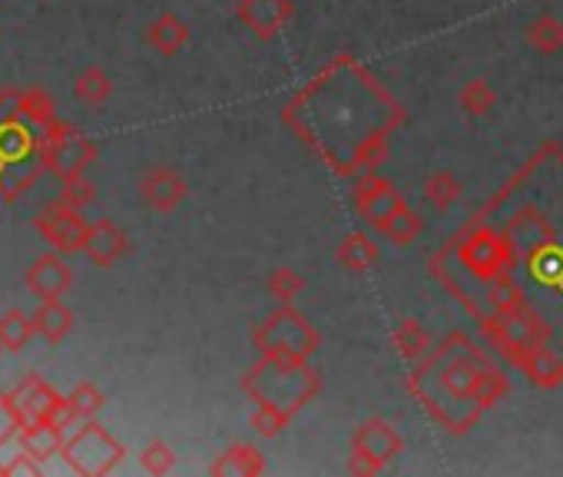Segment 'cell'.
<instances>
[{"instance_id": "cell-27", "label": "cell", "mask_w": 563, "mask_h": 477, "mask_svg": "<svg viewBox=\"0 0 563 477\" xmlns=\"http://www.w3.org/2000/svg\"><path fill=\"white\" fill-rule=\"evenodd\" d=\"M302 289H306V279L296 276L292 269H278V273L268 279V292H272L278 302H292Z\"/></svg>"}, {"instance_id": "cell-18", "label": "cell", "mask_w": 563, "mask_h": 477, "mask_svg": "<svg viewBox=\"0 0 563 477\" xmlns=\"http://www.w3.org/2000/svg\"><path fill=\"white\" fill-rule=\"evenodd\" d=\"M527 41H530V47H537L540 54H556V51L563 47V21L550 18V14L537 18V21L530 24V31H527Z\"/></svg>"}, {"instance_id": "cell-14", "label": "cell", "mask_w": 563, "mask_h": 477, "mask_svg": "<svg viewBox=\"0 0 563 477\" xmlns=\"http://www.w3.org/2000/svg\"><path fill=\"white\" fill-rule=\"evenodd\" d=\"M18 113L31 123H37L41 130H47L51 123H57V113H54V100L51 93H44L41 87H31L24 93H18Z\"/></svg>"}, {"instance_id": "cell-22", "label": "cell", "mask_w": 563, "mask_h": 477, "mask_svg": "<svg viewBox=\"0 0 563 477\" xmlns=\"http://www.w3.org/2000/svg\"><path fill=\"white\" fill-rule=\"evenodd\" d=\"M382 232L391 239L395 246H411V243H415V235L421 232V219H418L415 212H408V209H398V212L382 225Z\"/></svg>"}, {"instance_id": "cell-7", "label": "cell", "mask_w": 563, "mask_h": 477, "mask_svg": "<svg viewBox=\"0 0 563 477\" xmlns=\"http://www.w3.org/2000/svg\"><path fill=\"white\" fill-rule=\"evenodd\" d=\"M11 398H14V404L21 408V414H24V421H47L51 414H54V408L64 401L57 391H54V385H47L41 375H24L18 385H14V391H11Z\"/></svg>"}, {"instance_id": "cell-29", "label": "cell", "mask_w": 563, "mask_h": 477, "mask_svg": "<svg viewBox=\"0 0 563 477\" xmlns=\"http://www.w3.org/2000/svg\"><path fill=\"white\" fill-rule=\"evenodd\" d=\"M41 470H44V464H41L37 457H31L27 451H21L11 464H4V474H8V477H21V474H31V477H34V474H41Z\"/></svg>"}, {"instance_id": "cell-28", "label": "cell", "mask_w": 563, "mask_h": 477, "mask_svg": "<svg viewBox=\"0 0 563 477\" xmlns=\"http://www.w3.org/2000/svg\"><path fill=\"white\" fill-rule=\"evenodd\" d=\"M286 418H289V411H278V408H272V404H262V408L255 411L252 424H255V431H258V434L275 437L282 428H286Z\"/></svg>"}, {"instance_id": "cell-4", "label": "cell", "mask_w": 563, "mask_h": 477, "mask_svg": "<svg viewBox=\"0 0 563 477\" xmlns=\"http://www.w3.org/2000/svg\"><path fill=\"white\" fill-rule=\"evenodd\" d=\"M140 196L156 212H173L186 196V179L173 166H153L140 179Z\"/></svg>"}, {"instance_id": "cell-15", "label": "cell", "mask_w": 563, "mask_h": 477, "mask_svg": "<svg viewBox=\"0 0 563 477\" xmlns=\"http://www.w3.org/2000/svg\"><path fill=\"white\" fill-rule=\"evenodd\" d=\"M74 90H77V97H80L87 107H103V103L110 100V93H113V80H110V74H107V70H100V67H87V70L77 77Z\"/></svg>"}, {"instance_id": "cell-26", "label": "cell", "mask_w": 563, "mask_h": 477, "mask_svg": "<svg viewBox=\"0 0 563 477\" xmlns=\"http://www.w3.org/2000/svg\"><path fill=\"white\" fill-rule=\"evenodd\" d=\"M140 464H143V470H150V474H169V470H173V464H176V454H173V447H169V444L153 441V444H146V447H143Z\"/></svg>"}, {"instance_id": "cell-1", "label": "cell", "mask_w": 563, "mask_h": 477, "mask_svg": "<svg viewBox=\"0 0 563 477\" xmlns=\"http://www.w3.org/2000/svg\"><path fill=\"white\" fill-rule=\"evenodd\" d=\"M60 454H64L70 470L97 477V474H110L123 461L126 447L107 428H100L93 421H84L74 434H67Z\"/></svg>"}, {"instance_id": "cell-12", "label": "cell", "mask_w": 563, "mask_h": 477, "mask_svg": "<svg viewBox=\"0 0 563 477\" xmlns=\"http://www.w3.org/2000/svg\"><path fill=\"white\" fill-rule=\"evenodd\" d=\"M37 335V325H34V315L21 312V309H11L0 315V348L4 352H24L27 342Z\"/></svg>"}, {"instance_id": "cell-3", "label": "cell", "mask_w": 563, "mask_h": 477, "mask_svg": "<svg viewBox=\"0 0 563 477\" xmlns=\"http://www.w3.org/2000/svg\"><path fill=\"white\" fill-rule=\"evenodd\" d=\"M34 225L44 235V243L54 253H60V256H77L87 246V229H90V222L80 215V209L64 206L60 199H54L51 206H44L41 215L34 219Z\"/></svg>"}, {"instance_id": "cell-9", "label": "cell", "mask_w": 563, "mask_h": 477, "mask_svg": "<svg viewBox=\"0 0 563 477\" xmlns=\"http://www.w3.org/2000/svg\"><path fill=\"white\" fill-rule=\"evenodd\" d=\"M358 206L365 212V219L372 225H385L398 209H405V202L398 199V192L385 182V179H368L362 189H358Z\"/></svg>"}, {"instance_id": "cell-19", "label": "cell", "mask_w": 563, "mask_h": 477, "mask_svg": "<svg viewBox=\"0 0 563 477\" xmlns=\"http://www.w3.org/2000/svg\"><path fill=\"white\" fill-rule=\"evenodd\" d=\"M424 199L438 209L448 212L457 199H461V182L451 173H434L431 179H424Z\"/></svg>"}, {"instance_id": "cell-21", "label": "cell", "mask_w": 563, "mask_h": 477, "mask_svg": "<svg viewBox=\"0 0 563 477\" xmlns=\"http://www.w3.org/2000/svg\"><path fill=\"white\" fill-rule=\"evenodd\" d=\"M461 107L471 113V117H481V113H490L494 110V103H497V93H494V87L487 84V80H471V84H464V90H461Z\"/></svg>"}, {"instance_id": "cell-23", "label": "cell", "mask_w": 563, "mask_h": 477, "mask_svg": "<svg viewBox=\"0 0 563 477\" xmlns=\"http://www.w3.org/2000/svg\"><path fill=\"white\" fill-rule=\"evenodd\" d=\"M24 424H27V421H24L21 408L14 404V398L0 391V444H8V441L21 437Z\"/></svg>"}, {"instance_id": "cell-10", "label": "cell", "mask_w": 563, "mask_h": 477, "mask_svg": "<svg viewBox=\"0 0 563 477\" xmlns=\"http://www.w3.org/2000/svg\"><path fill=\"white\" fill-rule=\"evenodd\" d=\"M34 325H37V335L44 342L57 345L74 332V312L60 299H41V306L34 312Z\"/></svg>"}, {"instance_id": "cell-16", "label": "cell", "mask_w": 563, "mask_h": 477, "mask_svg": "<svg viewBox=\"0 0 563 477\" xmlns=\"http://www.w3.org/2000/svg\"><path fill=\"white\" fill-rule=\"evenodd\" d=\"M262 454L252 444H235L222 454V461L212 464V474H258Z\"/></svg>"}, {"instance_id": "cell-20", "label": "cell", "mask_w": 563, "mask_h": 477, "mask_svg": "<svg viewBox=\"0 0 563 477\" xmlns=\"http://www.w3.org/2000/svg\"><path fill=\"white\" fill-rule=\"evenodd\" d=\"M67 404H70V414L74 421H90L100 408H103V391L90 381H80L70 395H67Z\"/></svg>"}, {"instance_id": "cell-17", "label": "cell", "mask_w": 563, "mask_h": 477, "mask_svg": "<svg viewBox=\"0 0 563 477\" xmlns=\"http://www.w3.org/2000/svg\"><path fill=\"white\" fill-rule=\"evenodd\" d=\"M375 259H378V249H375V243H372L368 235H349L345 243L339 246V263L349 266L352 273L368 269Z\"/></svg>"}, {"instance_id": "cell-11", "label": "cell", "mask_w": 563, "mask_h": 477, "mask_svg": "<svg viewBox=\"0 0 563 477\" xmlns=\"http://www.w3.org/2000/svg\"><path fill=\"white\" fill-rule=\"evenodd\" d=\"M292 14L289 0H245V4L239 8V18L245 24H252L262 37L275 34L278 24H286Z\"/></svg>"}, {"instance_id": "cell-24", "label": "cell", "mask_w": 563, "mask_h": 477, "mask_svg": "<svg viewBox=\"0 0 563 477\" xmlns=\"http://www.w3.org/2000/svg\"><path fill=\"white\" fill-rule=\"evenodd\" d=\"M64 206H74V209H87L93 199H97V186L90 182V179H84V176H70V179H64V186H60V196H57Z\"/></svg>"}, {"instance_id": "cell-30", "label": "cell", "mask_w": 563, "mask_h": 477, "mask_svg": "<svg viewBox=\"0 0 563 477\" xmlns=\"http://www.w3.org/2000/svg\"><path fill=\"white\" fill-rule=\"evenodd\" d=\"M0 474H4V464H0Z\"/></svg>"}, {"instance_id": "cell-8", "label": "cell", "mask_w": 563, "mask_h": 477, "mask_svg": "<svg viewBox=\"0 0 563 477\" xmlns=\"http://www.w3.org/2000/svg\"><path fill=\"white\" fill-rule=\"evenodd\" d=\"M21 451H27L31 457H37L41 464H47L54 454L64 451V441H67V431L54 421H27L24 431H21Z\"/></svg>"}, {"instance_id": "cell-31", "label": "cell", "mask_w": 563, "mask_h": 477, "mask_svg": "<svg viewBox=\"0 0 563 477\" xmlns=\"http://www.w3.org/2000/svg\"><path fill=\"white\" fill-rule=\"evenodd\" d=\"M0 352H4V348H0Z\"/></svg>"}, {"instance_id": "cell-13", "label": "cell", "mask_w": 563, "mask_h": 477, "mask_svg": "<svg viewBox=\"0 0 563 477\" xmlns=\"http://www.w3.org/2000/svg\"><path fill=\"white\" fill-rule=\"evenodd\" d=\"M146 41H150V47L159 51V54H176V51L186 47L189 27H186L176 14H163V18H156V21L150 24Z\"/></svg>"}, {"instance_id": "cell-2", "label": "cell", "mask_w": 563, "mask_h": 477, "mask_svg": "<svg viewBox=\"0 0 563 477\" xmlns=\"http://www.w3.org/2000/svg\"><path fill=\"white\" fill-rule=\"evenodd\" d=\"M41 163L57 173L60 179H70V176H84L87 166L97 159V146L80 133L74 130L70 123H51L41 136Z\"/></svg>"}, {"instance_id": "cell-5", "label": "cell", "mask_w": 563, "mask_h": 477, "mask_svg": "<svg viewBox=\"0 0 563 477\" xmlns=\"http://www.w3.org/2000/svg\"><path fill=\"white\" fill-rule=\"evenodd\" d=\"M70 286H74V269L60 253H47L27 269V289L37 299H64Z\"/></svg>"}, {"instance_id": "cell-25", "label": "cell", "mask_w": 563, "mask_h": 477, "mask_svg": "<svg viewBox=\"0 0 563 477\" xmlns=\"http://www.w3.org/2000/svg\"><path fill=\"white\" fill-rule=\"evenodd\" d=\"M395 345H398V352L401 355H408V358H418L424 348H428V335H424V329L418 325V322H401L398 325V332H395Z\"/></svg>"}, {"instance_id": "cell-6", "label": "cell", "mask_w": 563, "mask_h": 477, "mask_svg": "<svg viewBox=\"0 0 563 477\" xmlns=\"http://www.w3.org/2000/svg\"><path fill=\"white\" fill-rule=\"evenodd\" d=\"M126 253V232L113 222V219H97L87 229V246L84 256L97 266V269H110L123 259Z\"/></svg>"}]
</instances>
